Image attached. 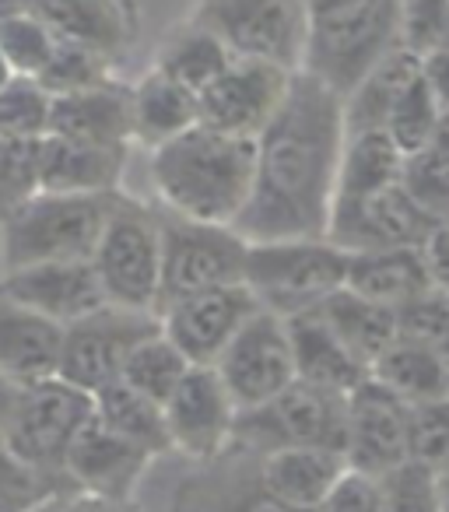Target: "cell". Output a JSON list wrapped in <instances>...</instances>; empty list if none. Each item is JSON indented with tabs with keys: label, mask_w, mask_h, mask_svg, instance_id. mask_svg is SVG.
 <instances>
[{
	"label": "cell",
	"mask_w": 449,
	"mask_h": 512,
	"mask_svg": "<svg viewBox=\"0 0 449 512\" xmlns=\"http://www.w3.org/2000/svg\"><path fill=\"white\" fill-rule=\"evenodd\" d=\"M344 137V99L299 71L257 137V179L239 232L250 242L327 239Z\"/></svg>",
	"instance_id": "obj_1"
},
{
	"label": "cell",
	"mask_w": 449,
	"mask_h": 512,
	"mask_svg": "<svg viewBox=\"0 0 449 512\" xmlns=\"http://www.w3.org/2000/svg\"><path fill=\"white\" fill-rule=\"evenodd\" d=\"M148 176L165 211L207 225H236L257 179V141L197 123L151 151Z\"/></svg>",
	"instance_id": "obj_2"
},
{
	"label": "cell",
	"mask_w": 449,
	"mask_h": 512,
	"mask_svg": "<svg viewBox=\"0 0 449 512\" xmlns=\"http://www.w3.org/2000/svg\"><path fill=\"white\" fill-rule=\"evenodd\" d=\"M404 0H344L309 11L302 74L348 99L400 46Z\"/></svg>",
	"instance_id": "obj_3"
},
{
	"label": "cell",
	"mask_w": 449,
	"mask_h": 512,
	"mask_svg": "<svg viewBox=\"0 0 449 512\" xmlns=\"http://www.w3.org/2000/svg\"><path fill=\"white\" fill-rule=\"evenodd\" d=\"M120 193H32L0 225V274L36 264L92 260Z\"/></svg>",
	"instance_id": "obj_4"
},
{
	"label": "cell",
	"mask_w": 449,
	"mask_h": 512,
	"mask_svg": "<svg viewBox=\"0 0 449 512\" xmlns=\"http://www.w3.org/2000/svg\"><path fill=\"white\" fill-rule=\"evenodd\" d=\"M348 260L330 239H274L250 242L243 285L257 295L260 309L292 320L313 313L348 285Z\"/></svg>",
	"instance_id": "obj_5"
},
{
	"label": "cell",
	"mask_w": 449,
	"mask_h": 512,
	"mask_svg": "<svg viewBox=\"0 0 449 512\" xmlns=\"http://www.w3.org/2000/svg\"><path fill=\"white\" fill-rule=\"evenodd\" d=\"M92 267L113 306L158 313L162 302V211L123 190L106 221Z\"/></svg>",
	"instance_id": "obj_6"
},
{
	"label": "cell",
	"mask_w": 449,
	"mask_h": 512,
	"mask_svg": "<svg viewBox=\"0 0 449 512\" xmlns=\"http://www.w3.org/2000/svg\"><path fill=\"white\" fill-rule=\"evenodd\" d=\"M162 211V302L158 313L186 295L243 285L250 239L236 225H207Z\"/></svg>",
	"instance_id": "obj_7"
},
{
	"label": "cell",
	"mask_w": 449,
	"mask_h": 512,
	"mask_svg": "<svg viewBox=\"0 0 449 512\" xmlns=\"http://www.w3.org/2000/svg\"><path fill=\"white\" fill-rule=\"evenodd\" d=\"M95 418V397L67 379L53 376L43 383L22 386L18 404L0 439L8 449L43 474L64 477V463L81 428Z\"/></svg>",
	"instance_id": "obj_8"
},
{
	"label": "cell",
	"mask_w": 449,
	"mask_h": 512,
	"mask_svg": "<svg viewBox=\"0 0 449 512\" xmlns=\"http://www.w3.org/2000/svg\"><path fill=\"white\" fill-rule=\"evenodd\" d=\"M190 18L211 29L236 57L302 71L309 36L306 0H193Z\"/></svg>",
	"instance_id": "obj_9"
},
{
	"label": "cell",
	"mask_w": 449,
	"mask_h": 512,
	"mask_svg": "<svg viewBox=\"0 0 449 512\" xmlns=\"http://www.w3.org/2000/svg\"><path fill=\"white\" fill-rule=\"evenodd\" d=\"M344 435H348V397L295 379L271 404L239 414L236 446L257 456L285 446H327L344 453Z\"/></svg>",
	"instance_id": "obj_10"
},
{
	"label": "cell",
	"mask_w": 449,
	"mask_h": 512,
	"mask_svg": "<svg viewBox=\"0 0 449 512\" xmlns=\"http://www.w3.org/2000/svg\"><path fill=\"white\" fill-rule=\"evenodd\" d=\"M162 330V316L141 313L127 306H102L92 316L71 323L64 330V355H60V379L81 386L85 393H99L123 376L127 358L141 341Z\"/></svg>",
	"instance_id": "obj_11"
},
{
	"label": "cell",
	"mask_w": 449,
	"mask_h": 512,
	"mask_svg": "<svg viewBox=\"0 0 449 512\" xmlns=\"http://www.w3.org/2000/svg\"><path fill=\"white\" fill-rule=\"evenodd\" d=\"M214 369H218L221 383L229 386L239 414L271 404L278 393H285L299 379L288 320L257 309L250 323L232 337L229 348L221 351Z\"/></svg>",
	"instance_id": "obj_12"
},
{
	"label": "cell",
	"mask_w": 449,
	"mask_h": 512,
	"mask_svg": "<svg viewBox=\"0 0 449 512\" xmlns=\"http://www.w3.org/2000/svg\"><path fill=\"white\" fill-rule=\"evenodd\" d=\"M295 74L271 60L236 57L200 92V123L232 137L257 141L288 99Z\"/></svg>",
	"instance_id": "obj_13"
},
{
	"label": "cell",
	"mask_w": 449,
	"mask_h": 512,
	"mask_svg": "<svg viewBox=\"0 0 449 512\" xmlns=\"http://www.w3.org/2000/svg\"><path fill=\"white\" fill-rule=\"evenodd\" d=\"M172 453L186 463H211L236 446L239 407L214 365H193L165 400Z\"/></svg>",
	"instance_id": "obj_14"
},
{
	"label": "cell",
	"mask_w": 449,
	"mask_h": 512,
	"mask_svg": "<svg viewBox=\"0 0 449 512\" xmlns=\"http://www.w3.org/2000/svg\"><path fill=\"white\" fill-rule=\"evenodd\" d=\"M169 512H302L278 498L260 477V456L232 446L211 463H186L172 484Z\"/></svg>",
	"instance_id": "obj_15"
},
{
	"label": "cell",
	"mask_w": 449,
	"mask_h": 512,
	"mask_svg": "<svg viewBox=\"0 0 449 512\" xmlns=\"http://www.w3.org/2000/svg\"><path fill=\"white\" fill-rule=\"evenodd\" d=\"M439 218L425 211L404 183L379 190L372 197L334 200L327 239L344 253H376V249L421 246Z\"/></svg>",
	"instance_id": "obj_16"
},
{
	"label": "cell",
	"mask_w": 449,
	"mask_h": 512,
	"mask_svg": "<svg viewBox=\"0 0 449 512\" xmlns=\"http://www.w3.org/2000/svg\"><path fill=\"white\" fill-rule=\"evenodd\" d=\"M257 309L260 302L250 288L225 285L186 295L158 316H162V334L190 358V365H214Z\"/></svg>",
	"instance_id": "obj_17"
},
{
	"label": "cell",
	"mask_w": 449,
	"mask_h": 512,
	"mask_svg": "<svg viewBox=\"0 0 449 512\" xmlns=\"http://www.w3.org/2000/svg\"><path fill=\"white\" fill-rule=\"evenodd\" d=\"M411 456V404L390 393L376 379H365L348 393V435L344 460L348 467L383 477Z\"/></svg>",
	"instance_id": "obj_18"
},
{
	"label": "cell",
	"mask_w": 449,
	"mask_h": 512,
	"mask_svg": "<svg viewBox=\"0 0 449 512\" xmlns=\"http://www.w3.org/2000/svg\"><path fill=\"white\" fill-rule=\"evenodd\" d=\"M155 460L158 456H151L148 449L134 446L120 432H113L106 421L92 418L67 453L64 477L71 488L88 491V495L134 502L137 488L155 467Z\"/></svg>",
	"instance_id": "obj_19"
},
{
	"label": "cell",
	"mask_w": 449,
	"mask_h": 512,
	"mask_svg": "<svg viewBox=\"0 0 449 512\" xmlns=\"http://www.w3.org/2000/svg\"><path fill=\"white\" fill-rule=\"evenodd\" d=\"M0 292L43 313L46 320L60 323L64 330L92 316L95 309L109 306L106 288H102L92 260L18 267V271L0 274Z\"/></svg>",
	"instance_id": "obj_20"
},
{
	"label": "cell",
	"mask_w": 449,
	"mask_h": 512,
	"mask_svg": "<svg viewBox=\"0 0 449 512\" xmlns=\"http://www.w3.org/2000/svg\"><path fill=\"white\" fill-rule=\"evenodd\" d=\"M29 8L57 32V39L102 53L113 64H123L141 39L137 0H32Z\"/></svg>",
	"instance_id": "obj_21"
},
{
	"label": "cell",
	"mask_w": 449,
	"mask_h": 512,
	"mask_svg": "<svg viewBox=\"0 0 449 512\" xmlns=\"http://www.w3.org/2000/svg\"><path fill=\"white\" fill-rule=\"evenodd\" d=\"M130 148L71 141L46 134L39 141V190L53 193H120Z\"/></svg>",
	"instance_id": "obj_22"
},
{
	"label": "cell",
	"mask_w": 449,
	"mask_h": 512,
	"mask_svg": "<svg viewBox=\"0 0 449 512\" xmlns=\"http://www.w3.org/2000/svg\"><path fill=\"white\" fill-rule=\"evenodd\" d=\"M64 327L0 292V369L18 386L60 376Z\"/></svg>",
	"instance_id": "obj_23"
},
{
	"label": "cell",
	"mask_w": 449,
	"mask_h": 512,
	"mask_svg": "<svg viewBox=\"0 0 449 512\" xmlns=\"http://www.w3.org/2000/svg\"><path fill=\"white\" fill-rule=\"evenodd\" d=\"M50 134L92 144H120L134 148V120H130V85L109 81L85 92L53 95Z\"/></svg>",
	"instance_id": "obj_24"
},
{
	"label": "cell",
	"mask_w": 449,
	"mask_h": 512,
	"mask_svg": "<svg viewBox=\"0 0 449 512\" xmlns=\"http://www.w3.org/2000/svg\"><path fill=\"white\" fill-rule=\"evenodd\" d=\"M288 334H292L295 372H299L302 383L323 386V390H334L348 397V393H355L369 379V369L330 330V323L320 316V309L292 316L288 320Z\"/></svg>",
	"instance_id": "obj_25"
},
{
	"label": "cell",
	"mask_w": 449,
	"mask_h": 512,
	"mask_svg": "<svg viewBox=\"0 0 449 512\" xmlns=\"http://www.w3.org/2000/svg\"><path fill=\"white\" fill-rule=\"evenodd\" d=\"M344 470H348L344 453L327 446H285L260 456L264 484L302 512H316V505L327 498Z\"/></svg>",
	"instance_id": "obj_26"
},
{
	"label": "cell",
	"mask_w": 449,
	"mask_h": 512,
	"mask_svg": "<svg viewBox=\"0 0 449 512\" xmlns=\"http://www.w3.org/2000/svg\"><path fill=\"white\" fill-rule=\"evenodd\" d=\"M130 120H134V144L155 151L165 141L197 127L200 99L197 92H190L179 81L165 78L162 71L148 67L130 85Z\"/></svg>",
	"instance_id": "obj_27"
},
{
	"label": "cell",
	"mask_w": 449,
	"mask_h": 512,
	"mask_svg": "<svg viewBox=\"0 0 449 512\" xmlns=\"http://www.w3.org/2000/svg\"><path fill=\"white\" fill-rule=\"evenodd\" d=\"M351 292L365 295L372 302H383L390 309H404L432 285V274L425 267L421 246L404 249H376V253H351L348 285Z\"/></svg>",
	"instance_id": "obj_28"
},
{
	"label": "cell",
	"mask_w": 449,
	"mask_h": 512,
	"mask_svg": "<svg viewBox=\"0 0 449 512\" xmlns=\"http://www.w3.org/2000/svg\"><path fill=\"white\" fill-rule=\"evenodd\" d=\"M232 60H236V53H232L229 46L221 43L211 29H204V25L186 15L183 22H176L162 36L155 57H151V67L162 71L165 78L179 81L183 88H190V92H197V99H200V92H204Z\"/></svg>",
	"instance_id": "obj_29"
},
{
	"label": "cell",
	"mask_w": 449,
	"mask_h": 512,
	"mask_svg": "<svg viewBox=\"0 0 449 512\" xmlns=\"http://www.w3.org/2000/svg\"><path fill=\"white\" fill-rule=\"evenodd\" d=\"M320 316L369 372L383 358V351L400 337L397 309L365 299V295L351 292V288H341L337 295H330L320 306Z\"/></svg>",
	"instance_id": "obj_30"
},
{
	"label": "cell",
	"mask_w": 449,
	"mask_h": 512,
	"mask_svg": "<svg viewBox=\"0 0 449 512\" xmlns=\"http://www.w3.org/2000/svg\"><path fill=\"white\" fill-rule=\"evenodd\" d=\"M407 155L386 130H358L344 137L341 172H337V197L334 200H358L372 197L379 190L404 183Z\"/></svg>",
	"instance_id": "obj_31"
},
{
	"label": "cell",
	"mask_w": 449,
	"mask_h": 512,
	"mask_svg": "<svg viewBox=\"0 0 449 512\" xmlns=\"http://www.w3.org/2000/svg\"><path fill=\"white\" fill-rule=\"evenodd\" d=\"M369 376L411 407L449 397V362L411 337H397Z\"/></svg>",
	"instance_id": "obj_32"
},
{
	"label": "cell",
	"mask_w": 449,
	"mask_h": 512,
	"mask_svg": "<svg viewBox=\"0 0 449 512\" xmlns=\"http://www.w3.org/2000/svg\"><path fill=\"white\" fill-rule=\"evenodd\" d=\"M425 71V60H418L411 50L397 46L355 92L344 99V130L358 134V130H386L393 106L400 95L411 88V81Z\"/></svg>",
	"instance_id": "obj_33"
},
{
	"label": "cell",
	"mask_w": 449,
	"mask_h": 512,
	"mask_svg": "<svg viewBox=\"0 0 449 512\" xmlns=\"http://www.w3.org/2000/svg\"><path fill=\"white\" fill-rule=\"evenodd\" d=\"M95 418L106 421L113 432L130 439L134 446L148 449L151 456H169V425H165V404L137 393L123 379L109 383L106 390L95 393Z\"/></svg>",
	"instance_id": "obj_34"
},
{
	"label": "cell",
	"mask_w": 449,
	"mask_h": 512,
	"mask_svg": "<svg viewBox=\"0 0 449 512\" xmlns=\"http://www.w3.org/2000/svg\"><path fill=\"white\" fill-rule=\"evenodd\" d=\"M190 369H193L190 358H186L183 351L158 330V334H151L148 341L137 344L134 355L127 358V369H123L120 379L127 386H134L137 393H144V397L165 404Z\"/></svg>",
	"instance_id": "obj_35"
},
{
	"label": "cell",
	"mask_w": 449,
	"mask_h": 512,
	"mask_svg": "<svg viewBox=\"0 0 449 512\" xmlns=\"http://www.w3.org/2000/svg\"><path fill=\"white\" fill-rule=\"evenodd\" d=\"M60 39L32 8L0 15V50L8 53L18 78H39L57 53Z\"/></svg>",
	"instance_id": "obj_36"
},
{
	"label": "cell",
	"mask_w": 449,
	"mask_h": 512,
	"mask_svg": "<svg viewBox=\"0 0 449 512\" xmlns=\"http://www.w3.org/2000/svg\"><path fill=\"white\" fill-rule=\"evenodd\" d=\"M442 109L446 106H442L439 92H435V85L428 81V74L421 71L418 78L411 81V88L397 99V106H393L390 120H386V134L400 144L404 155H414V151L432 144Z\"/></svg>",
	"instance_id": "obj_37"
},
{
	"label": "cell",
	"mask_w": 449,
	"mask_h": 512,
	"mask_svg": "<svg viewBox=\"0 0 449 512\" xmlns=\"http://www.w3.org/2000/svg\"><path fill=\"white\" fill-rule=\"evenodd\" d=\"M36 81L50 95H71V92H85V88H99V85L123 81V78H120V64H113L109 57L60 39L53 60L46 64V71L39 74Z\"/></svg>",
	"instance_id": "obj_38"
},
{
	"label": "cell",
	"mask_w": 449,
	"mask_h": 512,
	"mask_svg": "<svg viewBox=\"0 0 449 512\" xmlns=\"http://www.w3.org/2000/svg\"><path fill=\"white\" fill-rule=\"evenodd\" d=\"M53 95L36 78H15L0 92V137L43 141L50 134Z\"/></svg>",
	"instance_id": "obj_39"
},
{
	"label": "cell",
	"mask_w": 449,
	"mask_h": 512,
	"mask_svg": "<svg viewBox=\"0 0 449 512\" xmlns=\"http://www.w3.org/2000/svg\"><path fill=\"white\" fill-rule=\"evenodd\" d=\"M71 488L67 477H53L29 467L0 439V512H36L46 498Z\"/></svg>",
	"instance_id": "obj_40"
},
{
	"label": "cell",
	"mask_w": 449,
	"mask_h": 512,
	"mask_svg": "<svg viewBox=\"0 0 449 512\" xmlns=\"http://www.w3.org/2000/svg\"><path fill=\"white\" fill-rule=\"evenodd\" d=\"M386 498V512H442V474L425 463H397L379 477Z\"/></svg>",
	"instance_id": "obj_41"
},
{
	"label": "cell",
	"mask_w": 449,
	"mask_h": 512,
	"mask_svg": "<svg viewBox=\"0 0 449 512\" xmlns=\"http://www.w3.org/2000/svg\"><path fill=\"white\" fill-rule=\"evenodd\" d=\"M39 193V141L0 137V225Z\"/></svg>",
	"instance_id": "obj_42"
},
{
	"label": "cell",
	"mask_w": 449,
	"mask_h": 512,
	"mask_svg": "<svg viewBox=\"0 0 449 512\" xmlns=\"http://www.w3.org/2000/svg\"><path fill=\"white\" fill-rule=\"evenodd\" d=\"M400 316V337L425 344L428 351H435L439 358L449 362V292L446 288H428L425 295H418L414 302H407L404 309H397Z\"/></svg>",
	"instance_id": "obj_43"
},
{
	"label": "cell",
	"mask_w": 449,
	"mask_h": 512,
	"mask_svg": "<svg viewBox=\"0 0 449 512\" xmlns=\"http://www.w3.org/2000/svg\"><path fill=\"white\" fill-rule=\"evenodd\" d=\"M404 190L425 207L432 218H449V155L439 148H421L407 155Z\"/></svg>",
	"instance_id": "obj_44"
},
{
	"label": "cell",
	"mask_w": 449,
	"mask_h": 512,
	"mask_svg": "<svg viewBox=\"0 0 449 512\" xmlns=\"http://www.w3.org/2000/svg\"><path fill=\"white\" fill-rule=\"evenodd\" d=\"M411 460L449 474V397L411 407Z\"/></svg>",
	"instance_id": "obj_45"
},
{
	"label": "cell",
	"mask_w": 449,
	"mask_h": 512,
	"mask_svg": "<svg viewBox=\"0 0 449 512\" xmlns=\"http://www.w3.org/2000/svg\"><path fill=\"white\" fill-rule=\"evenodd\" d=\"M316 512H386L383 484L376 474L348 467L327 491V498L316 505Z\"/></svg>",
	"instance_id": "obj_46"
},
{
	"label": "cell",
	"mask_w": 449,
	"mask_h": 512,
	"mask_svg": "<svg viewBox=\"0 0 449 512\" xmlns=\"http://www.w3.org/2000/svg\"><path fill=\"white\" fill-rule=\"evenodd\" d=\"M36 512H141L134 502H116V498H102V495H88L78 488H64L53 498H46Z\"/></svg>",
	"instance_id": "obj_47"
},
{
	"label": "cell",
	"mask_w": 449,
	"mask_h": 512,
	"mask_svg": "<svg viewBox=\"0 0 449 512\" xmlns=\"http://www.w3.org/2000/svg\"><path fill=\"white\" fill-rule=\"evenodd\" d=\"M421 256H425V267L432 274V285L449 292V218H439L432 225L428 239L421 242Z\"/></svg>",
	"instance_id": "obj_48"
},
{
	"label": "cell",
	"mask_w": 449,
	"mask_h": 512,
	"mask_svg": "<svg viewBox=\"0 0 449 512\" xmlns=\"http://www.w3.org/2000/svg\"><path fill=\"white\" fill-rule=\"evenodd\" d=\"M18 393H22V386L0 369V428L8 425L11 411H15V404H18Z\"/></svg>",
	"instance_id": "obj_49"
},
{
	"label": "cell",
	"mask_w": 449,
	"mask_h": 512,
	"mask_svg": "<svg viewBox=\"0 0 449 512\" xmlns=\"http://www.w3.org/2000/svg\"><path fill=\"white\" fill-rule=\"evenodd\" d=\"M432 148H439V151H446V155H449V106L442 109V116H439V127H435Z\"/></svg>",
	"instance_id": "obj_50"
},
{
	"label": "cell",
	"mask_w": 449,
	"mask_h": 512,
	"mask_svg": "<svg viewBox=\"0 0 449 512\" xmlns=\"http://www.w3.org/2000/svg\"><path fill=\"white\" fill-rule=\"evenodd\" d=\"M18 74H15V67H11V60H8V53L0 50V92H4V88L11 85V81H15Z\"/></svg>",
	"instance_id": "obj_51"
},
{
	"label": "cell",
	"mask_w": 449,
	"mask_h": 512,
	"mask_svg": "<svg viewBox=\"0 0 449 512\" xmlns=\"http://www.w3.org/2000/svg\"><path fill=\"white\" fill-rule=\"evenodd\" d=\"M32 0H0V15H11V11H22L29 8Z\"/></svg>",
	"instance_id": "obj_52"
},
{
	"label": "cell",
	"mask_w": 449,
	"mask_h": 512,
	"mask_svg": "<svg viewBox=\"0 0 449 512\" xmlns=\"http://www.w3.org/2000/svg\"><path fill=\"white\" fill-rule=\"evenodd\" d=\"M309 11H320V8H334V4H344V0H306Z\"/></svg>",
	"instance_id": "obj_53"
},
{
	"label": "cell",
	"mask_w": 449,
	"mask_h": 512,
	"mask_svg": "<svg viewBox=\"0 0 449 512\" xmlns=\"http://www.w3.org/2000/svg\"><path fill=\"white\" fill-rule=\"evenodd\" d=\"M442 512H449V474H442Z\"/></svg>",
	"instance_id": "obj_54"
}]
</instances>
